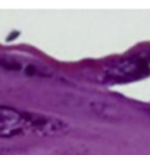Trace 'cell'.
I'll list each match as a JSON object with an SVG mask.
<instances>
[{"mask_svg": "<svg viewBox=\"0 0 150 155\" xmlns=\"http://www.w3.org/2000/svg\"><path fill=\"white\" fill-rule=\"evenodd\" d=\"M64 128L66 124L59 120L32 114L14 107L0 106V137H11L26 132L55 135Z\"/></svg>", "mask_w": 150, "mask_h": 155, "instance_id": "cell-1", "label": "cell"}, {"mask_svg": "<svg viewBox=\"0 0 150 155\" xmlns=\"http://www.w3.org/2000/svg\"><path fill=\"white\" fill-rule=\"evenodd\" d=\"M145 110H146V112H148V113H149V114H150V106H148V107H146V109H145Z\"/></svg>", "mask_w": 150, "mask_h": 155, "instance_id": "cell-3", "label": "cell"}, {"mask_svg": "<svg viewBox=\"0 0 150 155\" xmlns=\"http://www.w3.org/2000/svg\"><path fill=\"white\" fill-rule=\"evenodd\" d=\"M148 75H150V53L134 54L107 67L102 75V80L109 83H119Z\"/></svg>", "mask_w": 150, "mask_h": 155, "instance_id": "cell-2", "label": "cell"}]
</instances>
